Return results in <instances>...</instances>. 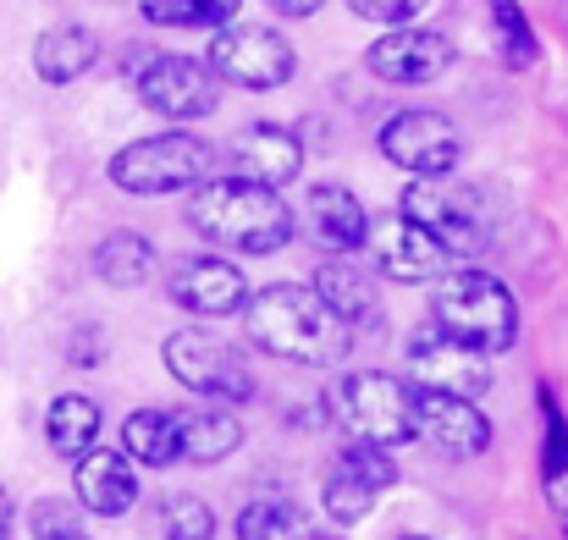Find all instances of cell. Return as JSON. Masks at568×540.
<instances>
[{"label":"cell","instance_id":"44dd1931","mask_svg":"<svg viewBox=\"0 0 568 540\" xmlns=\"http://www.w3.org/2000/svg\"><path fill=\"white\" fill-rule=\"evenodd\" d=\"M155 271H161V254H155V243L139 237V232H111V237L94 248V276H100L105 287H116V293L150 287Z\"/></svg>","mask_w":568,"mask_h":540},{"label":"cell","instance_id":"ac0fdd59","mask_svg":"<svg viewBox=\"0 0 568 540\" xmlns=\"http://www.w3.org/2000/svg\"><path fill=\"white\" fill-rule=\"evenodd\" d=\"M172 298H178V309H189V315L226 320V315H237V309L248 304V282H243L237 265L204 254V259H183V265L172 271Z\"/></svg>","mask_w":568,"mask_h":540},{"label":"cell","instance_id":"83f0119b","mask_svg":"<svg viewBox=\"0 0 568 540\" xmlns=\"http://www.w3.org/2000/svg\"><path fill=\"white\" fill-rule=\"evenodd\" d=\"M547 397V391H541ZM541 414H547V447H541V480H547V502H552V513L564 519V536H568V425L558 419V408H552V397L541 403Z\"/></svg>","mask_w":568,"mask_h":540},{"label":"cell","instance_id":"603a6c76","mask_svg":"<svg viewBox=\"0 0 568 540\" xmlns=\"http://www.w3.org/2000/svg\"><path fill=\"white\" fill-rule=\"evenodd\" d=\"M44 441H50V452H55V458L78 463V458L100 441V403H94V397H83V391L55 397V403H50V414H44Z\"/></svg>","mask_w":568,"mask_h":540},{"label":"cell","instance_id":"4dcf8cb0","mask_svg":"<svg viewBox=\"0 0 568 540\" xmlns=\"http://www.w3.org/2000/svg\"><path fill=\"white\" fill-rule=\"evenodd\" d=\"M161 536L166 540H215V513L199 497H172L161 508Z\"/></svg>","mask_w":568,"mask_h":540},{"label":"cell","instance_id":"ffe728a7","mask_svg":"<svg viewBox=\"0 0 568 540\" xmlns=\"http://www.w3.org/2000/svg\"><path fill=\"white\" fill-rule=\"evenodd\" d=\"M94 61H100V39L89 28H78V22H61V28L39 33V44H33V72L44 83H55V89L78 83Z\"/></svg>","mask_w":568,"mask_h":540},{"label":"cell","instance_id":"5b68a950","mask_svg":"<svg viewBox=\"0 0 568 540\" xmlns=\"http://www.w3.org/2000/svg\"><path fill=\"white\" fill-rule=\"evenodd\" d=\"M210 166H215V155L204 139L155 133V139H139L111 155V182L139 198H166V193H193L199 182H210Z\"/></svg>","mask_w":568,"mask_h":540},{"label":"cell","instance_id":"d4e9b609","mask_svg":"<svg viewBox=\"0 0 568 540\" xmlns=\"http://www.w3.org/2000/svg\"><path fill=\"white\" fill-rule=\"evenodd\" d=\"M310 519L287 497H260L237 513V540H310Z\"/></svg>","mask_w":568,"mask_h":540},{"label":"cell","instance_id":"d590c367","mask_svg":"<svg viewBox=\"0 0 568 540\" xmlns=\"http://www.w3.org/2000/svg\"><path fill=\"white\" fill-rule=\"evenodd\" d=\"M11 513H17V508H11V491L0 486V540L11 536Z\"/></svg>","mask_w":568,"mask_h":540},{"label":"cell","instance_id":"6da1fadb","mask_svg":"<svg viewBox=\"0 0 568 540\" xmlns=\"http://www.w3.org/2000/svg\"><path fill=\"white\" fill-rule=\"evenodd\" d=\"M248 343L260 354H276L287 364H304V369H337L354 348V326H343L315 287H298V282H271L260 287L248 304Z\"/></svg>","mask_w":568,"mask_h":540},{"label":"cell","instance_id":"e0dca14e","mask_svg":"<svg viewBox=\"0 0 568 540\" xmlns=\"http://www.w3.org/2000/svg\"><path fill=\"white\" fill-rule=\"evenodd\" d=\"M232 161H237V177L243 182H260V187H287L298 182L304 172V139L287 133L282 122H254L232 139Z\"/></svg>","mask_w":568,"mask_h":540},{"label":"cell","instance_id":"1f68e13d","mask_svg":"<svg viewBox=\"0 0 568 540\" xmlns=\"http://www.w3.org/2000/svg\"><path fill=\"white\" fill-rule=\"evenodd\" d=\"M354 17H365V22H381V28H403V22H414L430 0H343Z\"/></svg>","mask_w":568,"mask_h":540},{"label":"cell","instance_id":"7c38bea8","mask_svg":"<svg viewBox=\"0 0 568 540\" xmlns=\"http://www.w3.org/2000/svg\"><path fill=\"white\" fill-rule=\"evenodd\" d=\"M408 375L425 386V391H453V397H486L491 391V359L453 343L447 332L425 326L408 337Z\"/></svg>","mask_w":568,"mask_h":540},{"label":"cell","instance_id":"f546056e","mask_svg":"<svg viewBox=\"0 0 568 540\" xmlns=\"http://www.w3.org/2000/svg\"><path fill=\"white\" fill-rule=\"evenodd\" d=\"M348 475H359L365 486H376V491H392L397 486V458H392V447H381V441H348L343 447V458H337Z\"/></svg>","mask_w":568,"mask_h":540},{"label":"cell","instance_id":"f35d334b","mask_svg":"<svg viewBox=\"0 0 568 540\" xmlns=\"http://www.w3.org/2000/svg\"><path fill=\"white\" fill-rule=\"evenodd\" d=\"M397 540H430V536H397Z\"/></svg>","mask_w":568,"mask_h":540},{"label":"cell","instance_id":"8fae6325","mask_svg":"<svg viewBox=\"0 0 568 540\" xmlns=\"http://www.w3.org/2000/svg\"><path fill=\"white\" fill-rule=\"evenodd\" d=\"M458 128L442 111H397L381 122V155L408 177H447L458 166Z\"/></svg>","mask_w":568,"mask_h":540},{"label":"cell","instance_id":"e575fe53","mask_svg":"<svg viewBox=\"0 0 568 540\" xmlns=\"http://www.w3.org/2000/svg\"><path fill=\"white\" fill-rule=\"evenodd\" d=\"M271 6H276L282 17H315V11H321L326 0H271Z\"/></svg>","mask_w":568,"mask_h":540},{"label":"cell","instance_id":"74e56055","mask_svg":"<svg viewBox=\"0 0 568 540\" xmlns=\"http://www.w3.org/2000/svg\"><path fill=\"white\" fill-rule=\"evenodd\" d=\"M310 540H343V536H310Z\"/></svg>","mask_w":568,"mask_h":540},{"label":"cell","instance_id":"7a4b0ae2","mask_svg":"<svg viewBox=\"0 0 568 540\" xmlns=\"http://www.w3.org/2000/svg\"><path fill=\"white\" fill-rule=\"evenodd\" d=\"M189 226L199 237H210L215 248L276 254V248L293 243L298 215L287 210V198L276 187L226 177V182H199L189 193Z\"/></svg>","mask_w":568,"mask_h":540},{"label":"cell","instance_id":"d6a6232c","mask_svg":"<svg viewBox=\"0 0 568 540\" xmlns=\"http://www.w3.org/2000/svg\"><path fill=\"white\" fill-rule=\"evenodd\" d=\"M33 530L39 536H67V530H78V513L67 502H39L33 508Z\"/></svg>","mask_w":568,"mask_h":540},{"label":"cell","instance_id":"ba28073f","mask_svg":"<svg viewBox=\"0 0 568 540\" xmlns=\"http://www.w3.org/2000/svg\"><path fill=\"white\" fill-rule=\"evenodd\" d=\"M403 215L414 221V226H425L453 259H469V254H480L486 248V221H480V204H475V193L469 187H458V182L447 177H414L403 187Z\"/></svg>","mask_w":568,"mask_h":540},{"label":"cell","instance_id":"52a82bcc","mask_svg":"<svg viewBox=\"0 0 568 540\" xmlns=\"http://www.w3.org/2000/svg\"><path fill=\"white\" fill-rule=\"evenodd\" d=\"M161 354H166V369L178 375V386H189L193 397H210V403H226V408L254 397V369L243 364V354H232L226 343H215L199 326L172 332Z\"/></svg>","mask_w":568,"mask_h":540},{"label":"cell","instance_id":"9a60e30c","mask_svg":"<svg viewBox=\"0 0 568 540\" xmlns=\"http://www.w3.org/2000/svg\"><path fill=\"white\" fill-rule=\"evenodd\" d=\"M298 232L326 254H354V248H365L371 215L343 182H310L304 210H298Z\"/></svg>","mask_w":568,"mask_h":540},{"label":"cell","instance_id":"8992f818","mask_svg":"<svg viewBox=\"0 0 568 540\" xmlns=\"http://www.w3.org/2000/svg\"><path fill=\"white\" fill-rule=\"evenodd\" d=\"M204 67H210L215 78L248 89V94H271V89H282V83L298 72V55H293V44H287L276 28H265V22H226V28L210 33V61H204Z\"/></svg>","mask_w":568,"mask_h":540},{"label":"cell","instance_id":"9c48e42d","mask_svg":"<svg viewBox=\"0 0 568 540\" xmlns=\"http://www.w3.org/2000/svg\"><path fill=\"white\" fill-rule=\"evenodd\" d=\"M215 83L221 78L204 61H189V55H150L139 67V78H133L144 111H155L166 122H199V116H210L215 100H221Z\"/></svg>","mask_w":568,"mask_h":540},{"label":"cell","instance_id":"4fadbf2b","mask_svg":"<svg viewBox=\"0 0 568 540\" xmlns=\"http://www.w3.org/2000/svg\"><path fill=\"white\" fill-rule=\"evenodd\" d=\"M365 67L376 72L381 83L414 89V83H430V78H442L453 67V39L436 33V28H408L403 22V28H386L365 50Z\"/></svg>","mask_w":568,"mask_h":540},{"label":"cell","instance_id":"277c9868","mask_svg":"<svg viewBox=\"0 0 568 540\" xmlns=\"http://www.w3.org/2000/svg\"><path fill=\"white\" fill-rule=\"evenodd\" d=\"M332 414L348 436L381 441V447H408L419 441V414H414V386H403L386 369H354L332 391Z\"/></svg>","mask_w":568,"mask_h":540},{"label":"cell","instance_id":"d6986e66","mask_svg":"<svg viewBox=\"0 0 568 540\" xmlns=\"http://www.w3.org/2000/svg\"><path fill=\"white\" fill-rule=\"evenodd\" d=\"M178 430H183V463H221L243 447V425L226 403H210V408H183L178 414Z\"/></svg>","mask_w":568,"mask_h":540},{"label":"cell","instance_id":"30bf717a","mask_svg":"<svg viewBox=\"0 0 568 540\" xmlns=\"http://www.w3.org/2000/svg\"><path fill=\"white\" fill-rule=\"evenodd\" d=\"M365 248H371V259H376V271L386 282H403V287H419V282H442L458 259L425 232V226H414L403 210L397 215H381L371 221V232H365Z\"/></svg>","mask_w":568,"mask_h":540},{"label":"cell","instance_id":"8d00e7d4","mask_svg":"<svg viewBox=\"0 0 568 540\" xmlns=\"http://www.w3.org/2000/svg\"><path fill=\"white\" fill-rule=\"evenodd\" d=\"M39 540H89V536H78V530H67V536H39Z\"/></svg>","mask_w":568,"mask_h":540},{"label":"cell","instance_id":"484cf974","mask_svg":"<svg viewBox=\"0 0 568 540\" xmlns=\"http://www.w3.org/2000/svg\"><path fill=\"white\" fill-rule=\"evenodd\" d=\"M486 17H491V44L497 55L519 72V67H536V28L530 17L519 11V0H486Z\"/></svg>","mask_w":568,"mask_h":540},{"label":"cell","instance_id":"836d02e7","mask_svg":"<svg viewBox=\"0 0 568 540\" xmlns=\"http://www.w3.org/2000/svg\"><path fill=\"white\" fill-rule=\"evenodd\" d=\"M72 364H105V337L94 332V326H83V332H72Z\"/></svg>","mask_w":568,"mask_h":540},{"label":"cell","instance_id":"f1b7e54d","mask_svg":"<svg viewBox=\"0 0 568 540\" xmlns=\"http://www.w3.org/2000/svg\"><path fill=\"white\" fill-rule=\"evenodd\" d=\"M376 497H381L376 486H365V480H359V475H348L343 463H332V475H326V486H321L326 519H332V524H343V530H348V524H359V519L376 508Z\"/></svg>","mask_w":568,"mask_h":540},{"label":"cell","instance_id":"5bb4252c","mask_svg":"<svg viewBox=\"0 0 568 540\" xmlns=\"http://www.w3.org/2000/svg\"><path fill=\"white\" fill-rule=\"evenodd\" d=\"M414 414H419V436H425L442 458H480V452L491 447V419H486L480 403H469V397L414 386Z\"/></svg>","mask_w":568,"mask_h":540},{"label":"cell","instance_id":"cb8c5ba5","mask_svg":"<svg viewBox=\"0 0 568 540\" xmlns=\"http://www.w3.org/2000/svg\"><path fill=\"white\" fill-rule=\"evenodd\" d=\"M315 293H321V304H326L343 326H371V320H376V282H371L359 265H343V259L321 265V271H315Z\"/></svg>","mask_w":568,"mask_h":540},{"label":"cell","instance_id":"4316f807","mask_svg":"<svg viewBox=\"0 0 568 540\" xmlns=\"http://www.w3.org/2000/svg\"><path fill=\"white\" fill-rule=\"evenodd\" d=\"M237 11H243V0H144V17L155 28H199V33L226 28Z\"/></svg>","mask_w":568,"mask_h":540},{"label":"cell","instance_id":"7402d4cb","mask_svg":"<svg viewBox=\"0 0 568 540\" xmlns=\"http://www.w3.org/2000/svg\"><path fill=\"white\" fill-rule=\"evenodd\" d=\"M122 452L144 469H166V463H183V430H178V414L172 408H139L128 414L122 425Z\"/></svg>","mask_w":568,"mask_h":540},{"label":"cell","instance_id":"2e32d148","mask_svg":"<svg viewBox=\"0 0 568 540\" xmlns=\"http://www.w3.org/2000/svg\"><path fill=\"white\" fill-rule=\"evenodd\" d=\"M72 491H78V508L100 513V519H122L133 502H139V469L128 452L116 447H89L78 463H72Z\"/></svg>","mask_w":568,"mask_h":540},{"label":"cell","instance_id":"3957f363","mask_svg":"<svg viewBox=\"0 0 568 540\" xmlns=\"http://www.w3.org/2000/svg\"><path fill=\"white\" fill-rule=\"evenodd\" d=\"M430 326L447 332L453 343L497 359L519 343V304L514 293L491 276V271H475V265H453L442 282H436V298H430Z\"/></svg>","mask_w":568,"mask_h":540}]
</instances>
